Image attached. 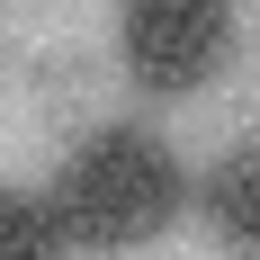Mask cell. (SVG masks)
<instances>
[{
    "instance_id": "3957f363",
    "label": "cell",
    "mask_w": 260,
    "mask_h": 260,
    "mask_svg": "<svg viewBox=\"0 0 260 260\" xmlns=\"http://www.w3.org/2000/svg\"><path fill=\"white\" fill-rule=\"evenodd\" d=\"M207 224L242 251H260V153H234L207 171Z\"/></svg>"
},
{
    "instance_id": "277c9868",
    "label": "cell",
    "mask_w": 260,
    "mask_h": 260,
    "mask_svg": "<svg viewBox=\"0 0 260 260\" xmlns=\"http://www.w3.org/2000/svg\"><path fill=\"white\" fill-rule=\"evenodd\" d=\"M0 260H63V224H54L45 198L0 188Z\"/></svg>"
},
{
    "instance_id": "7a4b0ae2",
    "label": "cell",
    "mask_w": 260,
    "mask_h": 260,
    "mask_svg": "<svg viewBox=\"0 0 260 260\" xmlns=\"http://www.w3.org/2000/svg\"><path fill=\"white\" fill-rule=\"evenodd\" d=\"M224 45H234V0H126V18H117V54H126L135 90H153V99L215 81Z\"/></svg>"
},
{
    "instance_id": "6da1fadb",
    "label": "cell",
    "mask_w": 260,
    "mask_h": 260,
    "mask_svg": "<svg viewBox=\"0 0 260 260\" xmlns=\"http://www.w3.org/2000/svg\"><path fill=\"white\" fill-rule=\"evenodd\" d=\"M188 180L180 161L161 153L153 135L135 126H108L90 135L72 161H63V180H54V224H63V242H90V251H126V242H153L171 215H180Z\"/></svg>"
}]
</instances>
